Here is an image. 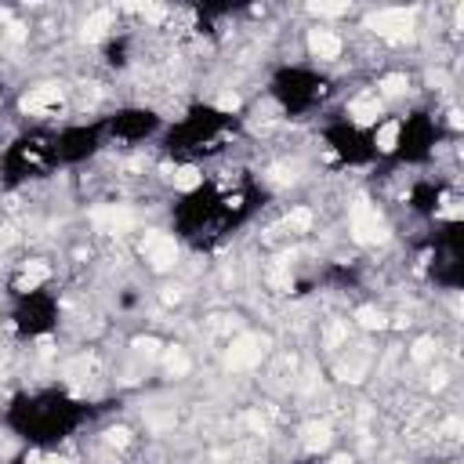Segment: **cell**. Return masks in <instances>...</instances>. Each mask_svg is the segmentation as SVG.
<instances>
[{
    "label": "cell",
    "instance_id": "d6a6232c",
    "mask_svg": "<svg viewBox=\"0 0 464 464\" xmlns=\"http://www.w3.org/2000/svg\"><path fill=\"white\" fill-rule=\"evenodd\" d=\"M330 464H352V457H348V454H341V457H334Z\"/></svg>",
    "mask_w": 464,
    "mask_h": 464
},
{
    "label": "cell",
    "instance_id": "30bf717a",
    "mask_svg": "<svg viewBox=\"0 0 464 464\" xmlns=\"http://www.w3.org/2000/svg\"><path fill=\"white\" fill-rule=\"evenodd\" d=\"M356 323L363 327V330H384V327H388V316L378 312L373 305H363V308L356 312Z\"/></svg>",
    "mask_w": 464,
    "mask_h": 464
},
{
    "label": "cell",
    "instance_id": "9a60e30c",
    "mask_svg": "<svg viewBox=\"0 0 464 464\" xmlns=\"http://www.w3.org/2000/svg\"><path fill=\"white\" fill-rule=\"evenodd\" d=\"M171 178H174V185H178V189H185V192L200 185V171H196V167H178V171H174Z\"/></svg>",
    "mask_w": 464,
    "mask_h": 464
},
{
    "label": "cell",
    "instance_id": "4fadbf2b",
    "mask_svg": "<svg viewBox=\"0 0 464 464\" xmlns=\"http://www.w3.org/2000/svg\"><path fill=\"white\" fill-rule=\"evenodd\" d=\"M163 367H167V373L182 378V373H189V356L182 352V348H171V352L163 356Z\"/></svg>",
    "mask_w": 464,
    "mask_h": 464
},
{
    "label": "cell",
    "instance_id": "e0dca14e",
    "mask_svg": "<svg viewBox=\"0 0 464 464\" xmlns=\"http://www.w3.org/2000/svg\"><path fill=\"white\" fill-rule=\"evenodd\" d=\"M406 87H410V80H406L403 73H392V76H384V80H381V91L384 95H403Z\"/></svg>",
    "mask_w": 464,
    "mask_h": 464
},
{
    "label": "cell",
    "instance_id": "6da1fadb",
    "mask_svg": "<svg viewBox=\"0 0 464 464\" xmlns=\"http://www.w3.org/2000/svg\"><path fill=\"white\" fill-rule=\"evenodd\" d=\"M348 225H352L356 243H363V247H373V243H384V240H388V225H384V218L378 214V207H370V200H363V196L352 203Z\"/></svg>",
    "mask_w": 464,
    "mask_h": 464
},
{
    "label": "cell",
    "instance_id": "5bb4252c",
    "mask_svg": "<svg viewBox=\"0 0 464 464\" xmlns=\"http://www.w3.org/2000/svg\"><path fill=\"white\" fill-rule=\"evenodd\" d=\"M268 283H272L276 290H290V287H294V276H290V262H287V257H283L272 272H268Z\"/></svg>",
    "mask_w": 464,
    "mask_h": 464
},
{
    "label": "cell",
    "instance_id": "603a6c76",
    "mask_svg": "<svg viewBox=\"0 0 464 464\" xmlns=\"http://www.w3.org/2000/svg\"><path fill=\"white\" fill-rule=\"evenodd\" d=\"M135 348H138L141 356H156L160 352V341L156 338H135Z\"/></svg>",
    "mask_w": 464,
    "mask_h": 464
},
{
    "label": "cell",
    "instance_id": "8fae6325",
    "mask_svg": "<svg viewBox=\"0 0 464 464\" xmlns=\"http://www.w3.org/2000/svg\"><path fill=\"white\" fill-rule=\"evenodd\" d=\"M44 279H47V265L30 262V265L22 268V276H19V290H33V287H40Z\"/></svg>",
    "mask_w": 464,
    "mask_h": 464
},
{
    "label": "cell",
    "instance_id": "7c38bea8",
    "mask_svg": "<svg viewBox=\"0 0 464 464\" xmlns=\"http://www.w3.org/2000/svg\"><path fill=\"white\" fill-rule=\"evenodd\" d=\"M305 446L308 450H327L330 446V428L327 424H308L305 428Z\"/></svg>",
    "mask_w": 464,
    "mask_h": 464
},
{
    "label": "cell",
    "instance_id": "4316f807",
    "mask_svg": "<svg viewBox=\"0 0 464 464\" xmlns=\"http://www.w3.org/2000/svg\"><path fill=\"white\" fill-rule=\"evenodd\" d=\"M443 432H446V439H457V435H461V421H457V417H450Z\"/></svg>",
    "mask_w": 464,
    "mask_h": 464
},
{
    "label": "cell",
    "instance_id": "f1b7e54d",
    "mask_svg": "<svg viewBox=\"0 0 464 464\" xmlns=\"http://www.w3.org/2000/svg\"><path fill=\"white\" fill-rule=\"evenodd\" d=\"M247 424H251L254 432H265V417L262 414H247Z\"/></svg>",
    "mask_w": 464,
    "mask_h": 464
},
{
    "label": "cell",
    "instance_id": "8992f818",
    "mask_svg": "<svg viewBox=\"0 0 464 464\" xmlns=\"http://www.w3.org/2000/svg\"><path fill=\"white\" fill-rule=\"evenodd\" d=\"M62 98H66V95H62V87H58V84H40L36 91H30V95L22 98V109H25V113L58 109V106H62Z\"/></svg>",
    "mask_w": 464,
    "mask_h": 464
},
{
    "label": "cell",
    "instance_id": "1f68e13d",
    "mask_svg": "<svg viewBox=\"0 0 464 464\" xmlns=\"http://www.w3.org/2000/svg\"><path fill=\"white\" fill-rule=\"evenodd\" d=\"M450 124H454V127H461V124H464V116H461V109H454V113H450Z\"/></svg>",
    "mask_w": 464,
    "mask_h": 464
},
{
    "label": "cell",
    "instance_id": "7402d4cb",
    "mask_svg": "<svg viewBox=\"0 0 464 464\" xmlns=\"http://www.w3.org/2000/svg\"><path fill=\"white\" fill-rule=\"evenodd\" d=\"M106 443L109 446H127V443H131V432H127V428H109L106 432Z\"/></svg>",
    "mask_w": 464,
    "mask_h": 464
},
{
    "label": "cell",
    "instance_id": "83f0119b",
    "mask_svg": "<svg viewBox=\"0 0 464 464\" xmlns=\"http://www.w3.org/2000/svg\"><path fill=\"white\" fill-rule=\"evenodd\" d=\"M163 301H167V305H178V301H182V290H178V287H167V290H163Z\"/></svg>",
    "mask_w": 464,
    "mask_h": 464
},
{
    "label": "cell",
    "instance_id": "4dcf8cb0",
    "mask_svg": "<svg viewBox=\"0 0 464 464\" xmlns=\"http://www.w3.org/2000/svg\"><path fill=\"white\" fill-rule=\"evenodd\" d=\"M443 384H446V373L439 370V373H435V378H432V388H443Z\"/></svg>",
    "mask_w": 464,
    "mask_h": 464
},
{
    "label": "cell",
    "instance_id": "7a4b0ae2",
    "mask_svg": "<svg viewBox=\"0 0 464 464\" xmlns=\"http://www.w3.org/2000/svg\"><path fill=\"white\" fill-rule=\"evenodd\" d=\"M367 30H373L378 36L392 44H403L414 36V8H384V11H373L367 19Z\"/></svg>",
    "mask_w": 464,
    "mask_h": 464
},
{
    "label": "cell",
    "instance_id": "ba28073f",
    "mask_svg": "<svg viewBox=\"0 0 464 464\" xmlns=\"http://www.w3.org/2000/svg\"><path fill=\"white\" fill-rule=\"evenodd\" d=\"M348 116L359 124V127H367V124H373L381 116V98L378 95H363V98H356L352 106H348Z\"/></svg>",
    "mask_w": 464,
    "mask_h": 464
},
{
    "label": "cell",
    "instance_id": "2e32d148",
    "mask_svg": "<svg viewBox=\"0 0 464 464\" xmlns=\"http://www.w3.org/2000/svg\"><path fill=\"white\" fill-rule=\"evenodd\" d=\"M395 141H399V124H384L381 131H378V149L381 152H392Z\"/></svg>",
    "mask_w": 464,
    "mask_h": 464
},
{
    "label": "cell",
    "instance_id": "44dd1931",
    "mask_svg": "<svg viewBox=\"0 0 464 464\" xmlns=\"http://www.w3.org/2000/svg\"><path fill=\"white\" fill-rule=\"evenodd\" d=\"M308 225H312V214H308L305 207H301V211H290V214H287V229H308Z\"/></svg>",
    "mask_w": 464,
    "mask_h": 464
},
{
    "label": "cell",
    "instance_id": "5b68a950",
    "mask_svg": "<svg viewBox=\"0 0 464 464\" xmlns=\"http://www.w3.org/2000/svg\"><path fill=\"white\" fill-rule=\"evenodd\" d=\"M91 225L98 232H109V236H120V232L135 229V214L120 207V203H102V207L91 211Z\"/></svg>",
    "mask_w": 464,
    "mask_h": 464
},
{
    "label": "cell",
    "instance_id": "f546056e",
    "mask_svg": "<svg viewBox=\"0 0 464 464\" xmlns=\"http://www.w3.org/2000/svg\"><path fill=\"white\" fill-rule=\"evenodd\" d=\"M25 464H58V461H55V457H40V454H33Z\"/></svg>",
    "mask_w": 464,
    "mask_h": 464
},
{
    "label": "cell",
    "instance_id": "52a82bcc",
    "mask_svg": "<svg viewBox=\"0 0 464 464\" xmlns=\"http://www.w3.org/2000/svg\"><path fill=\"white\" fill-rule=\"evenodd\" d=\"M308 47H312L316 58H338L341 55V40L330 30H312L308 33Z\"/></svg>",
    "mask_w": 464,
    "mask_h": 464
},
{
    "label": "cell",
    "instance_id": "484cf974",
    "mask_svg": "<svg viewBox=\"0 0 464 464\" xmlns=\"http://www.w3.org/2000/svg\"><path fill=\"white\" fill-rule=\"evenodd\" d=\"M272 182H276V185L294 182V171H290V167H272Z\"/></svg>",
    "mask_w": 464,
    "mask_h": 464
},
{
    "label": "cell",
    "instance_id": "9c48e42d",
    "mask_svg": "<svg viewBox=\"0 0 464 464\" xmlns=\"http://www.w3.org/2000/svg\"><path fill=\"white\" fill-rule=\"evenodd\" d=\"M106 30H109V11H95L91 19L84 22V30H80V36L84 40H102V36H106Z\"/></svg>",
    "mask_w": 464,
    "mask_h": 464
},
{
    "label": "cell",
    "instance_id": "ffe728a7",
    "mask_svg": "<svg viewBox=\"0 0 464 464\" xmlns=\"http://www.w3.org/2000/svg\"><path fill=\"white\" fill-rule=\"evenodd\" d=\"M127 8L138 11V15H141V19H149V22H160V19L167 15V11H163L160 4H127Z\"/></svg>",
    "mask_w": 464,
    "mask_h": 464
},
{
    "label": "cell",
    "instance_id": "d4e9b609",
    "mask_svg": "<svg viewBox=\"0 0 464 464\" xmlns=\"http://www.w3.org/2000/svg\"><path fill=\"white\" fill-rule=\"evenodd\" d=\"M218 109H225V113L240 109V95H236V91H225V95H218Z\"/></svg>",
    "mask_w": 464,
    "mask_h": 464
},
{
    "label": "cell",
    "instance_id": "ac0fdd59",
    "mask_svg": "<svg viewBox=\"0 0 464 464\" xmlns=\"http://www.w3.org/2000/svg\"><path fill=\"white\" fill-rule=\"evenodd\" d=\"M308 11H312V15H323V19H338V15H345L348 11V4H308Z\"/></svg>",
    "mask_w": 464,
    "mask_h": 464
},
{
    "label": "cell",
    "instance_id": "277c9868",
    "mask_svg": "<svg viewBox=\"0 0 464 464\" xmlns=\"http://www.w3.org/2000/svg\"><path fill=\"white\" fill-rule=\"evenodd\" d=\"M265 338H257V334H240L236 341L229 348V370H247L254 363H262L265 356Z\"/></svg>",
    "mask_w": 464,
    "mask_h": 464
},
{
    "label": "cell",
    "instance_id": "3957f363",
    "mask_svg": "<svg viewBox=\"0 0 464 464\" xmlns=\"http://www.w3.org/2000/svg\"><path fill=\"white\" fill-rule=\"evenodd\" d=\"M141 257H146L156 272H167V268L178 262L174 236H167V232H146V240H141Z\"/></svg>",
    "mask_w": 464,
    "mask_h": 464
},
{
    "label": "cell",
    "instance_id": "cb8c5ba5",
    "mask_svg": "<svg viewBox=\"0 0 464 464\" xmlns=\"http://www.w3.org/2000/svg\"><path fill=\"white\" fill-rule=\"evenodd\" d=\"M432 352H435V345H432L428 338H421V341L414 345V359H417V363H424V359H432Z\"/></svg>",
    "mask_w": 464,
    "mask_h": 464
},
{
    "label": "cell",
    "instance_id": "d6986e66",
    "mask_svg": "<svg viewBox=\"0 0 464 464\" xmlns=\"http://www.w3.org/2000/svg\"><path fill=\"white\" fill-rule=\"evenodd\" d=\"M323 338H327V345H330V348H338V345H345V341H348V327H345V323H330Z\"/></svg>",
    "mask_w": 464,
    "mask_h": 464
}]
</instances>
